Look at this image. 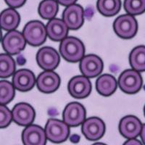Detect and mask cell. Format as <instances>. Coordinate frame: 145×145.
Segmentation results:
<instances>
[{
	"label": "cell",
	"instance_id": "cell-12",
	"mask_svg": "<svg viewBox=\"0 0 145 145\" xmlns=\"http://www.w3.org/2000/svg\"><path fill=\"white\" fill-rule=\"evenodd\" d=\"M142 123L137 117L128 116L123 118L119 123V131L121 135L129 139L134 138L141 134Z\"/></svg>",
	"mask_w": 145,
	"mask_h": 145
},
{
	"label": "cell",
	"instance_id": "cell-16",
	"mask_svg": "<svg viewBox=\"0 0 145 145\" xmlns=\"http://www.w3.org/2000/svg\"><path fill=\"white\" fill-rule=\"evenodd\" d=\"M24 145H45L46 136L45 130L36 125L27 126L22 134Z\"/></svg>",
	"mask_w": 145,
	"mask_h": 145
},
{
	"label": "cell",
	"instance_id": "cell-10",
	"mask_svg": "<svg viewBox=\"0 0 145 145\" xmlns=\"http://www.w3.org/2000/svg\"><path fill=\"white\" fill-rule=\"evenodd\" d=\"M105 131V125L99 118H89L83 123L82 133L89 140H98L103 136Z\"/></svg>",
	"mask_w": 145,
	"mask_h": 145
},
{
	"label": "cell",
	"instance_id": "cell-27",
	"mask_svg": "<svg viewBox=\"0 0 145 145\" xmlns=\"http://www.w3.org/2000/svg\"><path fill=\"white\" fill-rule=\"evenodd\" d=\"M12 119V113L7 107L1 105L0 107V127L5 128L11 122Z\"/></svg>",
	"mask_w": 145,
	"mask_h": 145
},
{
	"label": "cell",
	"instance_id": "cell-19",
	"mask_svg": "<svg viewBox=\"0 0 145 145\" xmlns=\"http://www.w3.org/2000/svg\"><path fill=\"white\" fill-rule=\"evenodd\" d=\"M117 88V81L111 75L105 74L99 77L96 81V89L102 96L112 95Z\"/></svg>",
	"mask_w": 145,
	"mask_h": 145
},
{
	"label": "cell",
	"instance_id": "cell-28",
	"mask_svg": "<svg viewBox=\"0 0 145 145\" xmlns=\"http://www.w3.org/2000/svg\"><path fill=\"white\" fill-rule=\"evenodd\" d=\"M26 0H5L7 5L13 8H18L25 4Z\"/></svg>",
	"mask_w": 145,
	"mask_h": 145
},
{
	"label": "cell",
	"instance_id": "cell-13",
	"mask_svg": "<svg viewBox=\"0 0 145 145\" xmlns=\"http://www.w3.org/2000/svg\"><path fill=\"white\" fill-rule=\"evenodd\" d=\"M84 10L78 5H72L68 7L63 13V21L68 28L77 30L82 26L84 23Z\"/></svg>",
	"mask_w": 145,
	"mask_h": 145
},
{
	"label": "cell",
	"instance_id": "cell-7",
	"mask_svg": "<svg viewBox=\"0 0 145 145\" xmlns=\"http://www.w3.org/2000/svg\"><path fill=\"white\" fill-rule=\"evenodd\" d=\"M2 46L8 54H16L24 50L26 44L23 34L18 31H11L4 36Z\"/></svg>",
	"mask_w": 145,
	"mask_h": 145
},
{
	"label": "cell",
	"instance_id": "cell-9",
	"mask_svg": "<svg viewBox=\"0 0 145 145\" xmlns=\"http://www.w3.org/2000/svg\"><path fill=\"white\" fill-rule=\"evenodd\" d=\"M68 89L72 97L77 99H83L90 94L91 84L88 78L78 76L71 78L68 83Z\"/></svg>",
	"mask_w": 145,
	"mask_h": 145
},
{
	"label": "cell",
	"instance_id": "cell-3",
	"mask_svg": "<svg viewBox=\"0 0 145 145\" xmlns=\"http://www.w3.org/2000/svg\"><path fill=\"white\" fill-rule=\"evenodd\" d=\"M46 138L53 143L65 142L69 136V127L65 122L57 119H50L45 126Z\"/></svg>",
	"mask_w": 145,
	"mask_h": 145
},
{
	"label": "cell",
	"instance_id": "cell-15",
	"mask_svg": "<svg viewBox=\"0 0 145 145\" xmlns=\"http://www.w3.org/2000/svg\"><path fill=\"white\" fill-rule=\"evenodd\" d=\"M60 78L56 72L47 71L41 72L36 80L39 90L44 93H52L59 88Z\"/></svg>",
	"mask_w": 145,
	"mask_h": 145
},
{
	"label": "cell",
	"instance_id": "cell-11",
	"mask_svg": "<svg viewBox=\"0 0 145 145\" xmlns=\"http://www.w3.org/2000/svg\"><path fill=\"white\" fill-rule=\"evenodd\" d=\"M80 71L86 78H94L102 72L103 63L97 55L89 54L84 57L80 63Z\"/></svg>",
	"mask_w": 145,
	"mask_h": 145
},
{
	"label": "cell",
	"instance_id": "cell-25",
	"mask_svg": "<svg viewBox=\"0 0 145 145\" xmlns=\"http://www.w3.org/2000/svg\"><path fill=\"white\" fill-rule=\"evenodd\" d=\"M15 96V87L13 84L7 81L0 82V103L2 105L11 102Z\"/></svg>",
	"mask_w": 145,
	"mask_h": 145
},
{
	"label": "cell",
	"instance_id": "cell-20",
	"mask_svg": "<svg viewBox=\"0 0 145 145\" xmlns=\"http://www.w3.org/2000/svg\"><path fill=\"white\" fill-rule=\"evenodd\" d=\"M20 21V15L14 9L4 10L0 15V25L5 31H14L18 26Z\"/></svg>",
	"mask_w": 145,
	"mask_h": 145
},
{
	"label": "cell",
	"instance_id": "cell-4",
	"mask_svg": "<svg viewBox=\"0 0 145 145\" xmlns=\"http://www.w3.org/2000/svg\"><path fill=\"white\" fill-rule=\"evenodd\" d=\"M114 31L122 39H131L137 34L138 25L135 18L131 15H123L116 18L113 23Z\"/></svg>",
	"mask_w": 145,
	"mask_h": 145
},
{
	"label": "cell",
	"instance_id": "cell-31",
	"mask_svg": "<svg viewBox=\"0 0 145 145\" xmlns=\"http://www.w3.org/2000/svg\"><path fill=\"white\" fill-rule=\"evenodd\" d=\"M141 138H142V142L144 143V144L145 145V124H144L143 126H142V132H141Z\"/></svg>",
	"mask_w": 145,
	"mask_h": 145
},
{
	"label": "cell",
	"instance_id": "cell-2",
	"mask_svg": "<svg viewBox=\"0 0 145 145\" xmlns=\"http://www.w3.org/2000/svg\"><path fill=\"white\" fill-rule=\"evenodd\" d=\"M23 34L26 42L30 45L39 46L46 41L47 32L43 23L38 20H33L25 25Z\"/></svg>",
	"mask_w": 145,
	"mask_h": 145
},
{
	"label": "cell",
	"instance_id": "cell-18",
	"mask_svg": "<svg viewBox=\"0 0 145 145\" xmlns=\"http://www.w3.org/2000/svg\"><path fill=\"white\" fill-rule=\"evenodd\" d=\"M48 36L55 41H63L67 37L68 27L63 20L54 18L50 20L46 26Z\"/></svg>",
	"mask_w": 145,
	"mask_h": 145
},
{
	"label": "cell",
	"instance_id": "cell-23",
	"mask_svg": "<svg viewBox=\"0 0 145 145\" xmlns=\"http://www.w3.org/2000/svg\"><path fill=\"white\" fill-rule=\"evenodd\" d=\"M39 14L45 20H52L58 12V4L55 0H44L39 6Z\"/></svg>",
	"mask_w": 145,
	"mask_h": 145
},
{
	"label": "cell",
	"instance_id": "cell-26",
	"mask_svg": "<svg viewBox=\"0 0 145 145\" xmlns=\"http://www.w3.org/2000/svg\"><path fill=\"white\" fill-rule=\"evenodd\" d=\"M124 9L131 15H138L145 12V0H125Z\"/></svg>",
	"mask_w": 145,
	"mask_h": 145
},
{
	"label": "cell",
	"instance_id": "cell-24",
	"mask_svg": "<svg viewBox=\"0 0 145 145\" xmlns=\"http://www.w3.org/2000/svg\"><path fill=\"white\" fill-rule=\"evenodd\" d=\"M15 70V63L13 58L7 54L0 55V77L2 78L10 77Z\"/></svg>",
	"mask_w": 145,
	"mask_h": 145
},
{
	"label": "cell",
	"instance_id": "cell-21",
	"mask_svg": "<svg viewBox=\"0 0 145 145\" xmlns=\"http://www.w3.org/2000/svg\"><path fill=\"white\" fill-rule=\"evenodd\" d=\"M129 62L134 71H145V46H138L134 48L130 53Z\"/></svg>",
	"mask_w": 145,
	"mask_h": 145
},
{
	"label": "cell",
	"instance_id": "cell-33",
	"mask_svg": "<svg viewBox=\"0 0 145 145\" xmlns=\"http://www.w3.org/2000/svg\"><path fill=\"white\" fill-rule=\"evenodd\" d=\"M144 116H145V106H144Z\"/></svg>",
	"mask_w": 145,
	"mask_h": 145
},
{
	"label": "cell",
	"instance_id": "cell-29",
	"mask_svg": "<svg viewBox=\"0 0 145 145\" xmlns=\"http://www.w3.org/2000/svg\"><path fill=\"white\" fill-rule=\"evenodd\" d=\"M58 3H59L60 5H63V6H71V5H74L75 2L77 1V0H57Z\"/></svg>",
	"mask_w": 145,
	"mask_h": 145
},
{
	"label": "cell",
	"instance_id": "cell-17",
	"mask_svg": "<svg viewBox=\"0 0 145 145\" xmlns=\"http://www.w3.org/2000/svg\"><path fill=\"white\" fill-rule=\"evenodd\" d=\"M36 79L34 74L29 70L22 69L17 71L12 78L13 86L20 91H27L33 87Z\"/></svg>",
	"mask_w": 145,
	"mask_h": 145
},
{
	"label": "cell",
	"instance_id": "cell-32",
	"mask_svg": "<svg viewBox=\"0 0 145 145\" xmlns=\"http://www.w3.org/2000/svg\"><path fill=\"white\" fill-rule=\"evenodd\" d=\"M93 145H106V144H102V143H95V144H94Z\"/></svg>",
	"mask_w": 145,
	"mask_h": 145
},
{
	"label": "cell",
	"instance_id": "cell-14",
	"mask_svg": "<svg viewBox=\"0 0 145 145\" xmlns=\"http://www.w3.org/2000/svg\"><path fill=\"white\" fill-rule=\"evenodd\" d=\"M12 120L17 124L23 126L31 125L35 118V111L33 107L23 102L17 104L12 109Z\"/></svg>",
	"mask_w": 145,
	"mask_h": 145
},
{
	"label": "cell",
	"instance_id": "cell-6",
	"mask_svg": "<svg viewBox=\"0 0 145 145\" xmlns=\"http://www.w3.org/2000/svg\"><path fill=\"white\" fill-rule=\"evenodd\" d=\"M86 110L82 105L71 102L66 106L63 111V120L70 126H77L85 121Z\"/></svg>",
	"mask_w": 145,
	"mask_h": 145
},
{
	"label": "cell",
	"instance_id": "cell-30",
	"mask_svg": "<svg viewBox=\"0 0 145 145\" xmlns=\"http://www.w3.org/2000/svg\"><path fill=\"white\" fill-rule=\"evenodd\" d=\"M123 145H142V144L138 140L134 139V138H131V139H129V141L125 142Z\"/></svg>",
	"mask_w": 145,
	"mask_h": 145
},
{
	"label": "cell",
	"instance_id": "cell-8",
	"mask_svg": "<svg viewBox=\"0 0 145 145\" xmlns=\"http://www.w3.org/2000/svg\"><path fill=\"white\" fill-rule=\"evenodd\" d=\"M36 61L40 68L52 71L57 68L59 63V55L53 48L45 46L39 50L36 54Z\"/></svg>",
	"mask_w": 145,
	"mask_h": 145
},
{
	"label": "cell",
	"instance_id": "cell-22",
	"mask_svg": "<svg viewBox=\"0 0 145 145\" xmlns=\"http://www.w3.org/2000/svg\"><path fill=\"white\" fill-rule=\"evenodd\" d=\"M97 7L102 15L113 16L120 11V0H98Z\"/></svg>",
	"mask_w": 145,
	"mask_h": 145
},
{
	"label": "cell",
	"instance_id": "cell-1",
	"mask_svg": "<svg viewBox=\"0 0 145 145\" xmlns=\"http://www.w3.org/2000/svg\"><path fill=\"white\" fill-rule=\"evenodd\" d=\"M59 52L65 60L71 63H76L84 58L85 47L78 39L66 37L59 45Z\"/></svg>",
	"mask_w": 145,
	"mask_h": 145
},
{
	"label": "cell",
	"instance_id": "cell-5",
	"mask_svg": "<svg viewBox=\"0 0 145 145\" xmlns=\"http://www.w3.org/2000/svg\"><path fill=\"white\" fill-rule=\"evenodd\" d=\"M142 78L140 73L134 70H127L120 74L118 86L123 92L135 94L142 86Z\"/></svg>",
	"mask_w": 145,
	"mask_h": 145
}]
</instances>
